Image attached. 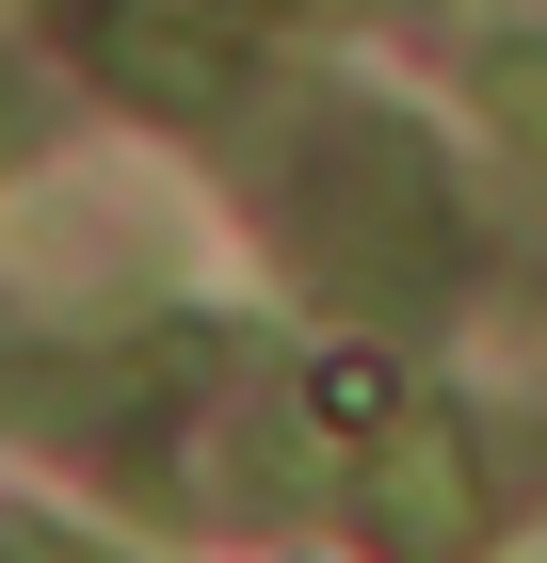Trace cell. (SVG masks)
I'll list each match as a JSON object with an SVG mask.
<instances>
[{
	"mask_svg": "<svg viewBox=\"0 0 547 563\" xmlns=\"http://www.w3.org/2000/svg\"><path fill=\"white\" fill-rule=\"evenodd\" d=\"M371 531H386L403 563H451L467 531H483V467H467V419L403 402V419L371 434Z\"/></svg>",
	"mask_w": 547,
	"mask_h": 563,
	"instance_id": "cell-1",
	"label": "cell"
},
{
	"mask_svg": "<svg viewBox=\"0 0 547 563\" xmlns=\"http://www.w3.org/2000/svg\"><path fill=\"white\" fill-rule=\"evenodd\" d=\"M467 81H483V113H500V145L547 177V16H515V33L467 48Z\"/></svg>",
	"mask_w": 547,
	"mask_h": 563,
	"instance_id": "cell-2",
	"label": "cell"
},
{
	"mask_svg": "<svg viewBox=\"0 0 547 563\" xmlns=\"http://www.w3.org/2000/svg\"><path fill=\"white\" fill-rule=\"evenodd\" d=\"M113 65H129L145 97H177V113H210V81H226V65H210V33H194L177 0H129V16H113Z\"/></svg>",
	"mask_w": 547,
	"mask_h": 563,
	"instance_id": "cell-3",
	"label": "cell"
},
{
	"mask_svg": "<svg viewBox=\"0 0 547 563\" xmlns=\"http://www.w3.org/2000/svg\"><path fill=\"white\" fill-rule=\"evenodd\" d=\"M258 16H338V0H258Z\"/></svg>",
	"mask_w": 547,
	"mask_h": 563,
	"instance_id": "cell-4",
	"label": "cell"
},
{
	"mask_svg": "<svg viewBox=\"0 0 547 563\" xmlns=\"http://www.w3.org/2000/svg\"><path fill=\"white\" fill-rule=\"evenodd\" d=\"M0 130H17V81H0Z\"/></svg>",
	"mask_w": 547,
	"mask_h": 563,
	"instance_id": "cell-5",
	"label": "cell"
}]
</instances>
